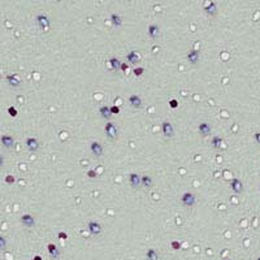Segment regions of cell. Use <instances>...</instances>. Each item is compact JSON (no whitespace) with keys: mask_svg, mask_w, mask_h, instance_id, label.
<instances>
[{"mask_svg":"<svg viewBox=\"0 0 260 260\" xmlns=\"http://www.w3.org/2000/svg\"><path fill=\"white\" fill-rule=\"evenodd\" d=\"M5 182L9 183V185H11V183H13V182H14V177L11 176V174H8V176L5 177Z\"/></svg>","mask_w":260,"mask_h":260,"instance_id":"obj_29","label":"cell"},{"mask_svg":"<svg viewBox=\"0 0 260 260\" xmlns=\"http://www.w3.org/2000/svg\"><path fill=\"white\" fill-rule=\"evenodd\" d=\"M105 134H107V137L109 138V139H116V137H117L116 125L112 122H108L107 125H105Z\"/></svg>","mask_w":260,"mask_h":260,"instance_id":"obj_1","label":"cell"},{"mask_svg":"<svg viewBox=\"0 0 260 260\" xmlns=\"http://www.w3.org/2000/svg\"><path fill=\"white\" fill-rule=\"evenodd\" d=\"M129 181H130V183H131L133 187H138V186H139L141 183H142L141 177L138 176V174H135V173L130 174V176H129Z\"/></svg>","mask_w":260,"mask_h":260,"instance_id":"obj_12","label":"cell"},{"mask_svg":"<svg viewBox=\"0 0 260 260\" xmlns=\"http://www.w3.org/2000/svg\"><path fill=\"white\" fill-rule=\"evenodd\" d=\"M33 260H42V256H38V255H37V256H34V259H33Z\"/></svg>","mask_w":260,"mask_h":260,"instance_id":"obj_38","label":"cell"},{"mask_svg":"<svg viewBox=\"0 0 260 260\" xmlns=\"http://www.w3.org/2000/svg\"><path fill=\"white\" fill-rule=\"evenodd\" d=\"M141 180H142V185H143L144 187H150V186H151V183H152V180H151V178H150L148 176L142 177Z\"/></svg>","mask_w":260,"mask_h":260,"instance_id":"obj_24","label":"cell"},{"mask_svg":"<svg viewBox=\"0 0 260 260\" xmlns=\"http://www.w3.org/2000/svg\"><path fill=\"white\" fill-rule=\"evenodd\" d=\"M26 146H28V148L30 150V151H37L38 148H39V142L35 139V138H28L26 139Z\"/></svg>","mask_w":260,"mask_h":260,"instance_id":"obj_9","label":"cell"},{"mask_svg":"<svg viewBox=\"0 0 260 260\" xmlns=\"http://www.w3.org/2000/svg\"><path fill=\"white\" fill-rule=\"evenodd\" d=\"M7 82L9 83V86H12V87H18L21 85V80L17 74H8L7 75Z\"/></svg>","mask_w":260,"mask_h":260,"instance_id":"obj_3","label":"cell"},{"mask_svg":"<svg viewBox=\"0 0 260 260\" xmlns=\"http://www.w3.org/2000/svg\"><path fill=\"white\" fill-rule=\"evenodd\" d=\"M148 34H150L151 38L155 39L156 37H158V34H159V28L156 25H150L148 26Z\"/></svg>","mask_w":260,"mask_h":260,"instance_id":"obj_17","label":"cell"},{"mask_svg":"<svg viewBox=\"0 0 260 260\" xmlns=\"http://www.w3.org/2000/svg\"><path fill=\"white\" fill-rule=\"evenodd\" d=\"M111 21H112V23H113L114 26H121V17L120 16H117V14H112L111 16Z\"/></svg>","mask_w":260,"mask_h":260,"instance_id":"obj_22","label":"cell"},{"mask_svg":"<svg viewBox=\"0 0 260 260\" xmlns=\"http://www.w3.org/2000/svg\"><path fill=\"white\" fill-rule=\"evenodd\" d=\"M89 230H90L91 234L98 235V234H100V233H102V226L99 225L98 222L91 221V222H89Z\"/></svg>","mask_w":260,"mask_h":260,"instance_id":"obj_8","label":"cell"},{"mask_svg":"<svg viewBox=\"0 0 260 260\" xmlns=\"http://www.w3.org/2000/svg\"><path fill=\"white\" fill-rule=\"evenodd\" d=\"M146 258H147V260H159V255H158V252H156L155 250L150 249L148 251H147V254H146Z\"/></svg>","mask_w":260,"mask_h":260,"instance_id":"obj_19","label":"cell"},{"mask_svg":"<svg viewBox=\"0 0 260 260\" xmlns=\"http://www.w3.org/2000/svg\"><path fill=\"white\" fill-rule=\"evenodd\" d=\"M169 105H170V108H177L178 107V102L176 100V99H172V100L169 102Z\"/></svg>","mask_w":260,"mask_h":260,"instance_id":"obj_30","label":"cell"},{"mask_svg":"<svg viewBox=\"0 0 260 260\" xmlns=\"http://www.w3.org/2000/svg\"><path fill=\"white\" fill-rule=\"evenodd\" d=\"M258 260H260V258H258Z\"/></svg>","mask_w":260,"mask_h":260,"instance_id":"obj_39","label":"cell"},{"mask_svg":"<svg viewBox=\"0 0 260 260\" xmlns=\"http://www.w3.org/2000/svg\"><path fill=\"white\" fill-rule=\"evenodd\" d=\"M196 202L195 196L191 194V193H185V194L182 195V203L187 205V207H191V205H194Z\"/></svg>","mask_w":260,"mask_h":260,"instance_id":"obj_2","label":"cell"},{"mask_svg":"<svg viewBox=\"0 0 260 260\" xmlns=\"http://www.w3.org/2000/svg\"><path fill=\"white\" fill-rule=\"evenodd\" d=\"M87 174H89V176H90V177H92V178H94V177H95V176H96V174H95V172H92V170H91V172H89V173H87Z\"/></svg>","mask_w":260,"mask_h":260,"instance_id":"obj_36","label":"cell"},{"mask_svg":"<svg viewBox=\"0 0 260 260\" xmlns=\"http://www.w3.org/2000/svg\"><path fill=\"white\" fill-rule=\"evenodd\" d=\"M163 134H164L167 138H170V137L174 135V129H173V126H172L170 122L163 124Z\"/></svg>","mask_w":260,"mask_h":260,"instance_id":"obj_5","label":"cell"},{"mask_svg":"<svg viewBox=\"0 0 260 260\" xmlns=\"http://www.w3.org/2000/svg\"><path fill=\"white\" fill-rule=\"evenodd\" d=\"M99 112H100V114L103 117H104V119H111V116H112V113H111V109L108 107H105V105H103V107L100 108V109H99Z\"/></svg>","mask_w":260,"mask_h":260,"instance_id":"obj_18","label":"cell"},{"mask_svg":"<svg viewBox=\"0 0 260 260\" xmlns=\"http://www.w3.org/2000/svg\"><path fill=\"white\" fill-rule=\"evenodd\" d=\"M199 59V52L198 51H190L189 55H187V60H189L190 63H193V64H195L196 61H198Z\"/></svg>","mask_w":260,"mask_h":260,"instance_id":"obj_16","label":"cell"},{"mask_svg":"<svg viewBox=\"0 0 260 260\" xmlns=\"http://www.w3.org/2000/svg\"><path fill=\"white\" fill-rule=\"evenodd\" d=\"M230 187H232V190L235 193V194H239V193H242V190H243L242 182H241L239 180H238V178H234V180H232Z\"/></svg>","mask_w":260,"mask_h":260,"instance_id":"obj_7","label":"cell"},{"mask_svg":"<svg viewBox=\"0 0 260 260\" xmlns=\"http://www.w3.org/2000/svg\"><path fill=\"white\" fill-rule=\"evenodd\" d=\"M126 59H128V61L131 63V64H137V63H139L141 56H139V53H138L137 51H131V52L126 56Z\"/></svg>","mask_w":260,"mask_h":260,"instance_id":"obj_11","label":"cell"},{"mask_svg":"<svg viewBox=\"0 0 260 260\" xmlns=\"http://www.w3.org/2000/svg\"><path fill=\"white\" fill-rule=\"evenodd\" d=\"M254 138H255V142L258 144H260V133H256L255 135H254Z\"/></svg>","mask_w":260,"mask_h":260,"instance_id":"obj_33","label":"cell"},{"mask_svg":"<svg viewBox=\"0 0 260 260\" xmlns=\"http://www.w3.org/2000/svg\"><path fill=\"white\" fill-rule=\"evenodd\" d=\"M143 72H144V69H143V68H135V69H134V74H135V75H138V77L143 74Z\"/></svg>","mask_w":260,"mask_h":260,"instance_id":"obj_28","label":"cell"},{"mask_svg":"<svg viewBox=\"0 0 260 260\" xmlns=\"http://www.w3.org/2000/svg\"><path fill=\"white\" fill-rule=\"evenodd\" d=\"M225 260H229V259H225Z\"/></svg>","mask_w":260,"mask_h":260,"instance_id":"obj_40","label":"cell"},{"mask_svg":"<svg viewBox=\"0 0 260 260\" xmlns=\"http://www.w3.org/2000/svg\"><path fill=\"white\" fill-rule=\"evenodd\" d=\"M5 249H7V239L3 235H0V250H5Z\"/></svg>","mask_w":260,"mask_h":260,"instance_id":"obj_26","label":"cell"},{"mask_svg":"<svg viewBox=\"0 0 260 260\" xmlns=\"http://www.w3.org/2000/svg\"><path fill=\"white\" fill-rule=\"evenodd\" d=\"M212 144H213V147L219 148V147L222 144V139H221L220 137H217V135H216V137H213V138H212Z\"/></svg>","mask_w":260,"mask_h":260,"instance_id":"obj_25","label":"cell"},{"mask_svg":"<svg viewBox=\"0 0 260 260\" xmlns=\"http://www.w3.org/2000/svg\"><path fill=\"white\" fill-rule=\"evenodd\" d=\"M21 222L25 226H28V228H33V226L35 225V220L31 215H23V216L21 217Z\"/></svg>","mask_w":260,"mask_h":260,"instance_id":"obj_6","label":"cell"},{"mask_svg":"<svg viewBox=\"0 0 260 260\" xmlns=\"http://www.w3.org/2000/svg\"><path fill=\"white\" fill-rule=\"evenodd\" d=\"M59 238H61V239H66L68 238V235H66V233H59Z\"/></svg>","mask_w":260,"mask_h":260,"instance_id":"obj_34","label":"cell"},{"mask_svg":"<svg viewBox=\"0 0 260 260\" xmlns=\"http://www.w3.org/2000/svg\"><path fill=\"white\" fill-rule=\"evenodd\" d=\"M172 247H173L174 250H180L181 243H180V242H172Z\"/></svg>","mask_w":260,"mask_h":260,"instance_id":"obj_32","label":"cell"},{"mask_svg":"<svg viewBox=\"0 0 260 260\" xmlns=\"http://www.w3.org/2000/svg\"><path fill=\"white\" fill-rule=\"evenodd\" d=\"M126 68H128L126 64H121V69H122V70H126Z\"/></svg>","mask_w":260,"mask_h":260,"instance_id":"obj_37","label":"cell"},{"mask_svg":"<svg viewBox=\"0 0 260 260\" xmlns=\"http://www.w3.org/2000/svg\"><path fill=\"white\" fill-rule=\"evenodd\" d=\"M199 133L202 135H210L211 134V125L207 122H203L199 125Z\"/></svg>","mask_w":260,"mask_h":260,"instance_id":"obj_13","label":"cell"},{"mask_svg":"<svg viewBox=\"0 0 260 260\" xmlns=\"http://www.w3.org/2000/svg\"><path fill=\"white\" fill-rule=\"evenodd\" d=\"M90 147H91V151H92V153L95 156H98V158H99V156L103 155V147L98 143V142H92Z\"/></svg>","mask_w":260,"mask_h":260,"instance_id":"obj_10","label":"cell"},{"mask_svg":"<svg viewBox=\"0 0 260 260\" xmlns=\"http://www.w3.org/2000/svg\"><path fill=\"white\" fill-rule=\"evenodd\" d=\"M8 113H9V116H12V117H16L17 116V109L14 107H9L8 108Z\"/></svg>","mask_w":260,"mask_h":260,"instance_id":"obj_27","label":"cell"},{"mask_svg":"<svg viewBox=\"0 0 260 260\" xmlns=\"http://www.w3.org/2000/svg\"><path fill=\"white\" fill-rule=\"evenodd\" d=\"M3 164H4V158L0 155V167H3Z\"/></svg>","mask_w":260,"mask_h":260,"instance_id":"obj_35","label":"cell"},{"mask_svg":"<svg viewBox=\"0 0 260 260\" xmlns=\"http://www.w3.org/2000/svg\"><path fill=\"white\" fill-rule=\"evenodd\" d=\"M109 63H111V66L114 69V70H117V69H121V63L116 59V57L111 59V60H109Z\"/></svg>","mask_w":260,"mask_h":260,"instance_id":"obj_23","label":"cell"},{"mask_svg":"<svg viewBox=\"0 0 260 260\" xmlns=\"http://www.w3.org/2000/svg\"><path fill=\"white\" fill-rule=\"evenodd\" d=\"M0 142H1V144L5 147V148H12V147L14 146V139L11 137V135H1Z\"/></svg>","mask_w":260,"mask_h":260,"instance_id":"obj_4","label":"cell"},{"mask_svg":"<svg viewBox=\"0 0 260 260\" xmlns=\"http://www.w3.org/2000/svg\"><path fill=\"white\" fill-rule=\"evenodd\" d=\"M109 109H111V113H112V114H117V113L120 112V108H119V107H111Z\"/></svg>","mask_w":260,"mask_h":260,"instance_id":"obj_31","label":"cell"},{"mask_svg":"<svg viewBox=\"0 0 260 260\" xmlns=\"http://www.w3.org/2000/svg\"><path fill=\"white\" fill-rule=\"evenodd\" d=\"M205 12H207V14H210V16L216 14V4H215V3H210V4L205 7Z\"/></svg>","mask_w":260,"mask_h":260,"instance_id":"obj_20","label":"cell"},{"mask_svg":"<svg viewBox=\"0 0 260 260\" xmlns=\"http://www.w3.org/2000/svg\"><path fill=\"white\" fill-rule=\"evenodd\" d=\"M48 251H50L51 256H52L53 259H56L57 256H59V251H57L56 246H55V244H53V243H50V244H48Z\"/></svg>","mask_w":260,"mask_h":260,"instance_id":"obj_21","label":"cell"},{"mask_svg":"<svg viewBox=\"0 0 260 260\" xmlns=\"http://www.w3.org/2000/svg\"><path fill=\"white\" fill-rule=\"evenodd\" d=\"M129 102H130V104H131L134 108H139L141 104H142V100H141V98L138 95H131L129 98Z\"/></svg>","mask_w":260,"mask_h":260,"instance_id":"obj_15","label":"cell"},{"mask_svg":"<svg viewBox=\"0 0 260 260\" xmlns=\"http://www.w3.org/2000/svg\"><path fill=\"white\" fill-rule=\"evenodd\" d=\"M37 21H38V23H39V25H40L43 29H46L47 26H50V21H48V17L44 16V14H40V16H38V17H37Z\"/></svg>","mask_w":260,"mask_h":260,"instance_id":"obj_14","label":"cell"}]
</instances>
